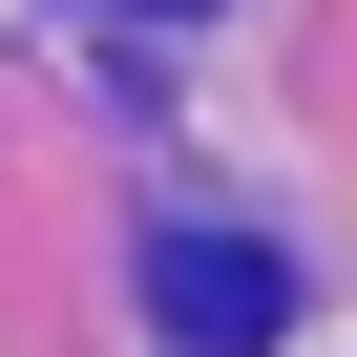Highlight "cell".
<instances>
[{"instance_id":"cell-2","label":"cell","mask_w":357,"mask_h":357,"mask_svg":"<svg viewBox=\"0 0 357 357\" xmlns=\"http://www.w3.org/2000/svg\"><path fill=\"white\" fill-rule=\"evenodd\" d=\"M126 22H190V0H126Z\"/></svg>"},{"instance_id":"cell-1","label":"cell","mask_w":357,"mask_h":357,"mask_svg":"<svg viewBox=\"0 0 357 357\" xmlns=\"http://www.w3.org/2000/svg\"><path fill=\"white\" fill-rule=\"evenodd\" d=\"M147 315L190 336V357H273V336H294V273H273L252 231H168V252H147Z\"/></svg>"}]
</instances>
